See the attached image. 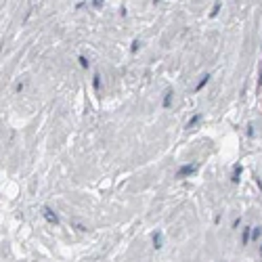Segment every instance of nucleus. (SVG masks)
Masks as SVG:
<instances>
[{
  "instance_id": "1",
  "label": "nucleus",
  "mask_w": 262,
  "mask_h": 262,
  "mask_svg": "<svg viewBox=\"0 0 262 262\" xmlns=\"http://www.w3.org/2000/svg\"><path fill=\"white\" fill-rule=\"evenodd\" d=\"M195 172H198V164H187V166H183V168L179 170V179L191 177V174H195Z\"/></svg>"
},
{
  "instance_id": "2",
  "label": "nucleus",
  "mask_w": 262,
  "mask_h": 262,
  "mask_svg": "<svg viewBox=\"0 0 262 262\" xmlns=\"http://www.w3.org/2000/svg\"><path fill=\"white\" fill-rule=\"evenodd\" d=\"M42 214H45V218H47L51 225H57V223H59V218H57V214H53V210L45 208V210H42Z\"/></svg>"
},
{
  "instance_id": "3",
  "label": "nucleus",
  "mask_w": 262,
  "mask_h": 262,
  "mask_svg": "<svg viewBox=\"0 0 262 262\" xmlns=\"http://www.w3.org/2000/svg\"><path fill=\"white\" fill-rule=\"evenodd\" d=\"M239 177H242V166L237 164V166L233 168V179H231V181H233V183H239Z\"/></svg>"
},
{
  "instance_id": "4",
  "label": "nucleus",
  "mask_w": 262,
  "mask_h": 262,
  "mask_svg": "<svg viewBox=\"0 0 262 262\" xmlns=\"http://www.w3.org/2000/svg\"><path fill=\"white\" fill-rule=\"evenodd\" d=\"M200 120H202V116H200V114H198V116H193V118L187 122V130H193V128H195V124H198Z\"/></svg>"
},
{
  "instance_id": "5",
  "label": "nucleus",
  "mask_w": 262,
  "mask_h": 262,
  "mask_svg": "<svg viewBox=\"0 0 262 262\" xmlns=\"http://www.w3.org/2000/svg\"><path fill=\"white\" fill-rule=\"evenodd\" d=\"M162 242H164L162 233H156V235H154V244H156V248H162Z\"/></svg>"
},
{
  "instance_id": "6",
  "label": "nucleus",
  "mask_w": 262,
  "mask_h": 262,
  "mask_svg": "<svg viewBox=\"0 0 262 262\" xmlns=\"http://www.w3.org/2000/svg\"><path fill=\"white\" fill-rule=\"evenodd\" d=\"M170 103H172V91L166 93V97H164V107H170Z\"/></svg>"
},
{
  "instance_id": "7",
  "label": "nucleus",
  "mask_w": 262,
  "mask_h": 262,
  "mask_svg": "<svg viewBox=\"0 0 262 262\" xmlns=\"http://www.w3.org/2000/svg\"><path fill=\"white\" fill-rule=\"evenodd\" d=\"M208 80H210V76H208V74H206V76H204V78H202V80H200V84H198V91H200V89H204V86H206V84H208Z\"/></svg>"
},
{
  "instance_id": "8",
  "label": "nucleus",
  "mask_w": 262,
  "mask_h": 262,
  "mask_svg": "<svg viewBox=\"0 0 262 262\" xmlns=\"http://www.w3.org/2000/svg\"><path fill=\"white\" fill-rule=\"evenodd\" d=\"M95 89H97V91L101 89V76H95Z\"/></svg>"
},
{
  "instance_id": "9",
  "label": "nucleus",
  "mask_w": 262,
  "mask_h": 262,
  "mask_svg": "<svg viewBox=\"0 0 262 262\" xmlns=\"http://www.w3.org/2000/svg\"><path fill=\"white\" fill-rule=\"evenodd\" d=\"M78 61H80V65H82V68H89V61H86V57H80Z\"/></svg>"
},
{
  "instance_id": "10",
  "label": "nucleus",
  "mask_w": 262,
  "mask_h": 262,
  "mask_svg": "<svg viewBox=\"0 0 262 262\" xmlns=\"http://www.w3.org/2000/svg\"><path fill=\"white\" fill-rule=\"evenodd\" d=\"M252 237H254V239H258V237H260V227H256V229L252 231Z\"/></svg>"
},
{
  "instance_id": "11",
  "label": "nucleus",
  "mask_w": 262,
  "mask_h": 262,
  "mask_svg": "<svg viewBox=\"0 0 262 262\" xmlns=\"http://www.w3.org/2000/svg\"><path fill=\"white\" fill-rule=\"evenodd\" d=\"M218 11H221V5H214V9H212V17H216Z\"/></svg>"
},
{
  "instance_id": "12",
  "label": "nucleus",
  "mask_w": 262,
  "mask_h": 262,
  "mask_svg": "<svg viewBox=\"0 0 262 262\" xmlns=\"http://www.w3.org/2000/svg\"><path fill=\"white\" fill-rule=\"evenodd\" d=\"M93 5H95V7H101V5H103V0H93Z\"/></svg>"
},
{
  "instance_id": "13",
  "label": "nucleus",
  "mask_w": 262,
  "mask_h": 262,
  "mask_svg": "<svg viewBox=\"0 0 262 262\" xmlns=\"http://www.w3.org/2000/svg\"><path fill=\"white\" fill-rule=\"evenodd\" d=\"M258 86H262V65H260V80H258Z\"/></svg>"
},
{
  "instance_id": "14",
  "label": "nucleus",
  "mask_w": 262,
  "mask_h": 262,
  "mask_svg": "<svg viewBox=\"0 0 262 262\" xmlns=\"http://www.w3.org/2000/svg\"><path fill=\"white\" fill-rule=\"evenodd\" d=\"M154 3H156V5H158V3H160V0H154Z\"/></svg>"
}]
</instances>
